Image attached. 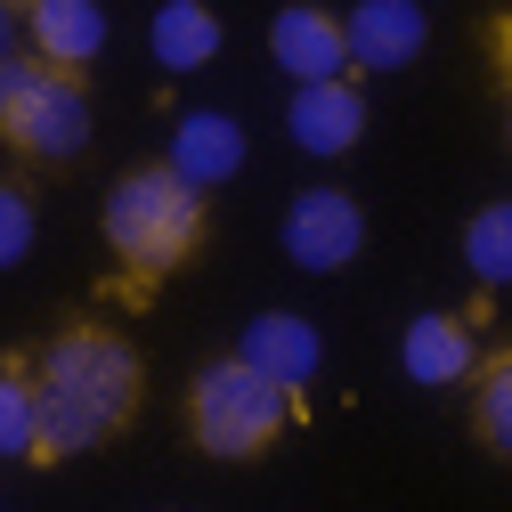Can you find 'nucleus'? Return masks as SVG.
<instances>
[{"instance_id":"9d476101","label":"nucleus","mask_w":512,"mask_h":512,"mask_svg":"<svg viewBox=\"0 0 512 512\" xmlns=\"http://www.w3.org/2000/svg\"><path fill=\"white\" fill-rule=\"evenodd\" d=\"M163 163L187 179V187H228L236 171H244V122L236 114H220V106H187L179 122H171V147H163Z\"/></svg>"},{"instance_id":"dca6fc26","label":"nucleus","mask_w":512,"mask_h":512,"mask_svg":"<svg viewBox=\"0 0 512 512\" xmlns=\"http://www.w3.org/2000/svg\"><path fill=\"white\" fill-rule=\"evenodd\" d=\"M0 456H41V391H33V358H0Z\"/></svg>"},{"instance_id":"1a4fd4ad","label":"nucleus","mask_w":512,"mask_h":512,"mask_svg":"<svg viewBox=\"0 0 512 512\" xmlns=\"http://www.w3.org/2000/svg\"><path fill=\"white\" fill-rule=\"evenodd\" d=\"M17 17H25V49L49 74H82L90 82L98 49H106V9L98 0H33V9H17Z\"/></svg>"},{"instance_id":"f3484780","label":"nucleus","mask_w":512,"mask_h":512,"mask_svg":"<svg viewBox=\"0 0 512 512\" xmlns=\"http://www.w3.org/2000/svg\"><path fill=\"white\" fill-rule=\"evenodd\" d=\"M41 236V204H33V187L25 179H0V269H17L25 252Z\"/></svg>"},{"instance_id":"2eb2a0df","label":"nucleus","mask_w":512,"mask_h":512,"mask_svg":"<svg viewBox=\"0 0 512 512\" xmlns=\"http://www.w3.org/2000/svg\"><path fill=\"white\" fill-rule=\"evenodd\" d=\"M464 269H472L488 293L512 285V196H496V204H480V212L464 220Z\"/></svg>"},{"instance_id":"6e6552de","label":"nucleus","mask_w":512,"mask_h":512,"mask_svg":"<svg viewBox=\"0 0 512 512\" xmlns=\"http://www.w3.org/2000/svg\"><path fill=\"white\" fill-rule=\"evenodd\" d=\"M285 139H293L301 155H317V163L350 155V147L366 139V90H358V74L293 90V106H285Z\"/></svg>"},{"instance_id":"20e7f679","label":"nucleus","mask_w":512,"mask_h":512,"mask_svg":"<svg viewBox=\"0 0 512 512\" xmlns=\"http://www.w3.org/2000/svg\"><path fill=\"white\" fill-rule=\"evenodd\" d=\"M90 131H98V106H90V82L82 74H33L25 98L0 122V147H9L25 171H66L90 155Z\"/></svg>"},{"instance_id":"7ed1b4c3","label":"nucleus","mask_w":512,"mask_h":512,"mask_svg":"<svg viewBox=\"0 0 512 512\" xmlns=\"http://www.w3.org/2000/svg\"><path fill=\"white\" fill-rule=\"evenodd\" d=\"M293 391L269 374H252L236 350L228 358H204L179 391V423H187V447L212 464H261L269 447L293 431Z\"/></svg>"},{"instance_id":"9b49d317","label":"nucleus","mask_w":512,"mask_h":512,"mask_svg":"<svg viewBox=\"0 0 512 512\" xmlns=\"http://www.w3.org/2000/svg\"><path fill=\"white\" fill-rule=\"evenodd\" d=\"M236 358L252 366V374H269V382H285V391L301 399V382L326 366V334L309 326L301 309H261L252 326L236 334Z\"/></svg>"},{"instance_id":"412c9836","label":"nucleus","mask_w":512,"mask_h":512,"mask_svg":"<svg viewBox=\"0 0 512 512\" xmlns=\"http://www.w3.org/2000/svg\"><path fill=\"white\" fill-rule=\"evenodd\" d=\"M504 147H512V90H504Z\"/></svg>"},{"instance_id":"f03ea898","label":"nucleus","mask_w":512,"mask_h":512,"mask_svg":"<svg viewBox=\"0 0 512 512\" xmlns=\"http://www.w3.org/2000/svg\"><path fill=\"white\" fill-rule=\"evenodd\" d=\"M98 236L114 252V269L131 293H155L163 277H179L212 236V196L187 187L171 163H131L122 179H106L98 204Z\"/></svg>"},{"instance_id":"0eeeda50","label":"nucleus","mask_w":512,"mask_h":512,"mask_svg":"<svg viewBox=\"0 0 512 512\" xmlns=\"http://www.w3.org/2000/svg\"><path fill=\"white\" fill-rule=\"evenodd\" d=\"M342 33H350V74H407L431 41V17L415 0H358V9H342Z\"/></svg>"},{"instance_id":"39448f33","label":"nucleus","mask_w":512,"mask_h":512,"mask_svg":"<svg viewBox=\"0 0 512 512\" xmlns=\"http://www.w3.org/2000/svg\"><path fill=\"white\" fill-rule=\"evenodd\" d=\"M358 252H366V204L350 196V187L317 179V187H301V196L285 204V261L293 269L334 277V269L358 261Z\"/></svg>"},{"instance_id":"6ab92c4d","label":"nucleus","mask_w":512,"mask_h":512,"mask_svg":"<svg viewBox=\"0 0 512 512\" xmlns=\"http://www.w3.org/2000/svg\"><path fill=\"white\" fill-rule=\"evenodd\" d=\"M488 49H496V82L512 90V9H504V17L488 25Z\"/></svg>"},{"instance_id":"ddd939ff","label":"nucleus","mask_w":512,"mask_h":512,"mask_svg":"<svg viewBox=\"0 0 512 512\" xmlns=\"http://www.w3.org/2000/svg\"><path fill=\"white\" fill-rule=\"evenodd\" d=\"M147 49H155L163 74H196V66L220 57V17L204 9V0H163L155 25H147Z\"/></svg>"},{"instance_id":"f257e3e1","label":"nucleus","mask_w":512,"mask_h":512,"mask_svg":"<svg viewBox=\"0 0 512 512\" xmlns=\"http://www.w3.org/2000/svg\"><path fill=\"white\" fill-rule=\"evenodd\" d=\"M33 391H41V456L33 464H66L90 447L122 439L147 407V358L122 326L98 317H66L41 350H33Z\"/></svg>"},{"instance_id":"aec40b11","label":"nucleus","mask_w":512,"mask_h":512,"mask_svg":"<svg viewBox=\"0 0 512 512\" xmlns=\"http://www.w3.org/2000/svg\"><path fill=\"white\" fill-rule=\"evenodd\" d=\"M17 41H25V17H17V9H0V66L17 57Z\"/></svg>"},{"instance_id":"a211bd4d","label":"nucleus","mask_w":512,"mask_h":512,"mask_svg":"<svg viewBox=\"0 0 512 512\" xmlns=\"http://www.w3.org/2000/svg\"><path fill=\"white\" fill-rule=\"evenodd\" d=\"M33 74H41V57H33V49H17L9 66H0V122H9V106L25 98V82H33Z\"/></svg>"},{"instance_id":"f8f14e48","label":"nucleus","mask_w":512,"mask_h":512,"mask_svg":"<svg viewBox=\"0 0 512 512\" xmlns=\"http://www.w3.org/2000/svg\"><path fill=\"white\" fill-rule=\"evenodd\" d=\"M399 366H407V382H423V391L472 382V366H480V334H472V317H464V309H423V317H407V334H399Z\"/></svg>"},{"instance_id":"4468645a","label":"nucleus","mask_w":512,"mask_h":512,"mask_svg":"<svg viewBox=\"0 0 512 512\" xmlns=\"http://www.w3.org/2000/svg\"><path fill=\"white\" fill-rule=\"evenodd\" d=\"M464 423H472V439L488 447L496 464H512V342H504V350H480Z\"/></svg>"},{"instance_id":"423d86ee","label":"nucleus","mask_w":512,"mask_h":512,"mask_svg":"<svg viewBox=\"0 0 512 512\" xmlns=\"http://www.w3.org/2000/svg\"><path fill=\"white\" fill-rule=\"evenodd\" d=\"M269 57L293 74V90H309V82H342V74H350L342 9H317V0H293V9H277V17H269Z\"/></svg>"}]
</instances>
